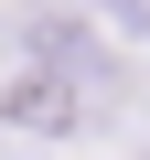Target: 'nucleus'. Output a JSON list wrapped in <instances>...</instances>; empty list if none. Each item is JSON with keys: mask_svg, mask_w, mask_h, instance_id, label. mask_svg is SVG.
I'll return each instance as SVG.
<instances>
[{"mask_svg": "<svg viewBox=\"0 0 150 160\" xmlns=\"http://www.w3.org/2000/svg\"><path fill=\"white\" fill-rule=\"evenodd\" d=\"M97 11H107V22H129V32H139V22H150V11H139V0H97Z\"/></svg>", "mask_w": 150, "mask_h": 160, "instance_id": "obj_1", "label": "nucleus"}]
</instances>
